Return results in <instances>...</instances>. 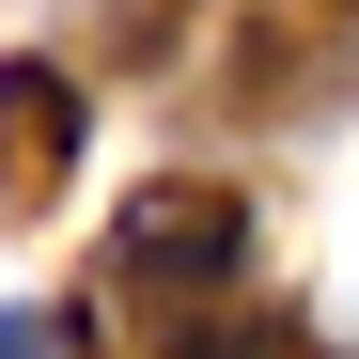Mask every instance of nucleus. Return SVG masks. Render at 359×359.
<instances>
[{
	"label": "nucleus",
	"instance_id": "7ed1b4c3",
	"mask_svg": "<svg viewBox=\"0 0 359 359\" xmlns=\"http://www.w3.org/2000/svg\"><path fill=\"white\" fill-rule=\"evenodd\" d=\"M0 359H47V328H32V313H0Z\"/></svg>",
	"mask_w": 359,
	"mask_h": 359
},
{
	"label": "nucleus",
	"instance_id": "f257e3e1",
	"mask_svg": "<svg viewBox=\"0 0 359 359\" xmlns=\"http://www.w3.org/2000/svg\"><path fill=\"white\" fill-rule=\"evenodd\" d=\"M109 281H250V219L234 188H141L109 234Z\"/></svg>",
	"mask_w": 359,
	"mask_h": 359
},
{
	"label": "nucleus",
	"instance_id": "f03ea898",
	"mask_svg": "<svg viewBox=\"0 0 359 359\" xmlns=\"http://www.w3.org/2000/svg\"><path fill=\"white\" fill-rule=\"evenodd\" d=\"M63 172H79V79L63 63H0V219H47Z\"/></svg>",
	"mask_w": 359,
	"mask_h": 359
}]
</instances>
